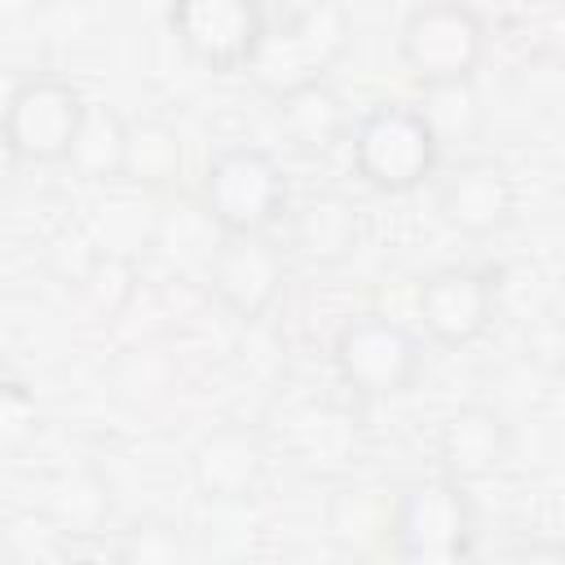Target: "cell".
I'll use <instances>...</instances> for the list:
<instances>
[{"instance_id": "cell-23", "label": "cell", "mask_w": 565, "mask_h": 565, "mask_svg": "<svg viewBox=\"0 0 565 565\" xmlns=\"http://www.w3.org/2000/svg\"><path fill=\"white\" fill-rule=\"evenodd\" d=\"M40 433V402L26 384L9 380L0 388V455H18Z\"/></svg>"}, {"instance_id": "cell-13", "label": "cell", "mask_w": 565, "mask_h": 565, "mask_svg": "<svg viewBox=\"0 0 565 565\" xmlns=\"http://www.w3.org/2000/svg\"><path fill=\"white\" fill-rule=\"evenodd\" d=\"M437 459H441V477H450L455 486L486 481L512 459V424L503 419V411L486 402H468L441 419Z\"/></svg>"}, {"instance_id": "cell-4", "label": "cell", "mask_w": 565, "mask_h": 565, "mask_svg": "<svg viewBox=\"0 0 565 565\" xmlns=\"http://www.w3.org/2000/svg\"><path fill=\"white\" fill-rule=\"evenodd\" d=\"M88 97L53 71L22 75L0 110V141L9 159L22 163H66V150L75 141V128L84 119Z\"/></svg>"}, {"instance_id": "cell-6", "label": "cell", "mask_w": 565, "mask_h": 565, "mask_svg": "<svg viewBox=\"0 0 565 565\" xmlns=\"http://www.w3.org/2000/svg\"><path fill=\"white\" fill-rule=\"evenodd\" d=\"M397 53L424 88L463 84L486 53V22L468 4H415L397 26Z\"/></svg>"}, {"instance_id": "cell-11", "label": "cell", "mask_w": 565, "mask_h": 565, "mask_svg": "<svg viewBox=\"0 0 565 565\" xmlns=\"http://www.w3.org/2000/svg\"><path fill=\"white\" fill-rule=\"evenodd\" d=\"M437 212L455 234H468V238H490V234L508 230V221L516 212V181H512L508 163H499L494 154L459 159L450 168V177L441 181Z\"/></svg>"}, {"instance_id": "cell-3", "label": "cell", "mask_w": 565, "mask_h": 565, "mask_svg": "<svg viewBox=\"0 0 565 565\" xmlns=\"http://www.w3.org/2000/svg\"><path fill=\"white\" fill-rule=\"evenodd\" d=\"M199 199L221 234H269L287 212V172L260 146H225L203 168Z\"/></svg>"}, {"instance_id": "cell-17", "label": "cell", "mask_w": 565, "mask_h": 565, "mask_svg": "<svg viewBox=\"0 0 565 565\" xmlns=\"http://www.w3.org/2000/svg\"><path fill=\"white\" fill-rule=\"evenodd\" d=\"M44 512H49L57 534H66V539H97V534H106L110 512H115L110 481L93 463L62 468L44 486Z\"/></svg>"}, {"instance_id": "cell-19", "label": "cell", "mask_w": 565, "mask_h": 565, "mask_svg": "<svg viewBox=\"0 0 565 565\" xmlns=\"http://www.w3.org/2000/svg\"><path fill=\"white\" fill-rule=\"evenodd\" d=\"M181 172V132L159 119H128V150H124V181L128 185H168Z\"/></svg>"}, {"instance_id": "cell-14", "label": "cell", "mask_w": 565, "mask_h": 565, "mask_svg": "<svg viewBox=\"0 0 565 565\" xmlns=\"http://www.w3.org/2000/svg\"><path fill=\"white\" fill-rule=\"evenodd\" d=\"M362 243V207L344 190H313L291 212V247L309 265H344Z\"/></svg>"}, {"instance_id": "cell-5", "label": "cell", "mask_w": 565, "mask_h": 565, "mask_svg": "<svg viewBox=\"0 0 565 565\" xmlns=\"http://www.w3.org/2000/svg\"><path fill=\"white\" fill-rule=\"evenodd\" d=\"M335 375L362 397H397L424 366V344L388 313H358L331 340Z\"/></svg>"}, {"instance_id": "cell-18", "label": "cell", "mask_w": 565, "mask_h": 565, "mask_svg": "<svg viewBox=\"0 0 565 565\" xmlns=\"http://www.w3.org/2000/svg\"><path fill=\"white\" fill-rule=\"evenodd\" d=\"M124 150H128V119L106 102H88L75 141L66 150V168L79 181H124Z\"/></svg>"}, {"instance_id": "cell-21", "label": "cell", "mask_w": 565, "mask_h": 565, "mask_svg": "<svg viewBox=\"0 0 565 565\" xmlns=\"http://www.w3.org/2000/svg\"><path fill=\"white\" fill-rule=\"evenodd\" d=\"M433 132L437 146H450V141H472L481 132V97H477V84L463 79V84H433L424 88V102L415 106Z\"/></svg>"}, {"instance_id": "cell-16", "label": "cell", "mask_w": 565, "mask_h": 565, "mask_svg": "<svg viewBox=\"0 0 565 565\" xmlns=\"http://www.w3.org/2000/svg\"><path fill=\"white\" fill-rule=\"evenodd\" d=\"M274 115H278L282 137H287L300 154H327V150H335L340 141H349V128H353L340 88H331L327 79L274 97Z\"/></svg>"}, {"instance_id": "cell-12", "label": "cell", "mask_w": 565, "mask_h": 565, "mask_svg": "<svg viewBox=\"0 0 565 565\" xmlns=\"http://www.w3.org/2000/svg\"><path fill=\"white\" fill-rule=\"evenodd\" d=\"M269 472V450L256 428L247 424H221L207 428L190 450V477L203 499L212 503H243L260 490Z\"/></svg>"}, {"instance_id": "cell-27", "label": "cell", "mask_w": 565, "mask_h": 565, "mask_svg": "<svg viewBox=\"0 0 565 565\" xmlns=\"http://www.w3.org/2000/svg\"><path fill=\"white\" fill-rule=\"evenodd\" d=\"M4 384H9V375H4V366H0V388H4Z\"/></svg>"}, {"instance_id": "cell-10", "label": "cell", "mask_w": 565, "mask_h": 565, "mask_svg": "<svg viewBox=\"0 0 565 565\" xmlns=\"http://www.w3.org/2000/svg\"><path fill=\"white\" fill-rule=\"evenodd\" d=\"M494 305H499L494 274L477 265H441L424 274L415 291V313L424 331L446 349H463L481 340L494 322Z\"/></svg>"}, {"instance_id": "cell-22", "label": "cell", "mask_w": 565, "mask_h": 565, "mask_svg": "<svg viewBox=\"0 0 565 565\" xmlns=\"http://www.w3.org/2000/svg\"><path fill=\"white\" fill-rule=\"evenodd\" d=\"M353 446H358V428L335 406H313L296 428V450H300V459L309 468H318V463L335 468V463H344L353 455Z\"/></svg>"}, {"instance_id": "cell-7", "label": "cell", "mask_w": 565, "mask_h": 565, "mask_svg": "<svg viewBox=\"0 0 565 565\" xmlns=\"http://www.w3.org/2000/svg\"><path fill=\"white\" fill-rule=\"evenodd\" d=\"M212 296L238 318L256 322L287 287V252L269 234H221L203 260Z\"/></svg>"}, {"instance_id": "cell-25", "label": "cell", "mask_w": 565, "mask_h": 565, "mask_svg": "<svg viewBox=\"0 0 565 565\" xmlns=\"http://www.w3.org/2000/svg\"><path fill=\"white\" fill-rule=\"evenodd\" d=\"M503 565H565V547L556 539H530Z\"/></svg>"}, {"instance_id": "cell-2", "label": "cell", "mask_w": 565, "mask_h": 565, "mask_svg": "<svg viewBox=\"0 0 565 565\" xmlns=\"http://www.w3.org/2000/svg\"><path fill=\"white\" fill-rule=\"evenodd\" d=\"M349 150L358 177L380 194H411L437 168L441 146L411 102H375L353 128Z\"/></svg>"}, {"instance_id": "cell-9", "label": "cell", "mask_w": 565, "mask_h": 565, "mask_svg": "<svg viewBox=\"0 0 565 565\" xmlns=\"http://www.w3.org/2000/svg\"><path fill=\"white\" fill-rule=\"evenodd\" d=\"M265 9L256 0H181L168 9L172 35L207 71H247L265 40Z\"/></svg>"}, {"instance_id": "cell-24", "label": "cell", "mask_w": 565, "mask_h": 565, "mask_svg": "<svg viewBox=\"0 0 565 565\" xmlns=\"http://www.w3.org/2000/svg\"><path fill=\"white\" fill-rule=\"evenodd\" d=\"M84 291L102 305V309H119L128 296H132V260L124 252H102L84 278Z\"/></svg>"}, {"instance_id": "cell-26", "label": "cell", "mask_w": 565, "mask_h": 565, "mask_svg": "<svg viewBox=\"0 0 565 565\" xmlns=\"http://www.w3.org/2000/svg\"><path fill=\"white\" fill-rule=\"evenodd\" d=\"M402 565H472V552H441V556H402Z\"/></svg>"}, {"instance_id": "cell-20", "label": "cell", "mask_w": 565, "mask_h": 565, "mask_svg": "<svg viewBox=\"0 0 565 565\" xmlns=\"http://www.w3.org/2000/svg\"><path fill=\"white\" fill-rule=\"evenodd\" d=\"M110 565H190V539L168 516H132L110 552Z\"/></svg>"}, {"instance_id": "cell-8", "label": "cell", "mask_w": 565, "mask_h": 565, "mask_svg": "<svg viewBox=\"0 0 565 565\" xmlns=\"http://www.w3.org/2000/svg\"><path fill=\"white\" fill-rule=\"evenodd\" d=\"M477 512L463 486L450 477H424L397 490L393 499V552L402 556H441L472 552Z\"/></svg>"}, {"instance_id": "cell-15", "label": "cell", "mask_w": 565, "mask_h": 565, "mask_svg": "<svg viewBox=\"0 0 565 565\" xmlns=\"http://www.w3.org/2000/svg\"><path fill=\"white\" fill-rule=\"evenodd\" d=\"M393 490L375 486V481H353L331 490L327 508H322V525L327 539L349 552V556H375L384 547H393Z\"/></svg>"}, {"instance_id": "cell-1", "label": "cell", "mask_w": 565, "mask_h": 565, "mask_svg": "<svg viewBox=\"0 0 565 565\" xmlns=\"http://www.w3.org/2000/svg\"><path fill=\"white\" fill-rule=\"evenodd\" d=\"M353 44V13L335 0L287 4L278 18H265V40L247 66V75L269 93H296L305 84H322L327 71Z\"/></svg>"}]
</instances>
